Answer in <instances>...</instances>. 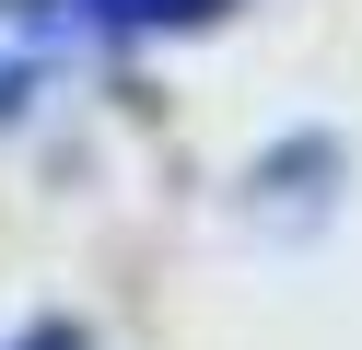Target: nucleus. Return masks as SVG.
<instances>
[{"label": "nucleus", "mask_w": 362, "mask_h": 350, "mask_svg": "<svg viewBox=\"0 0 362 350\" xmlns=\"http://www.w3.org/2000/svg\"><path fill=\"white\" fill-rule=\"evenodd\" d=\"M94 35L105 23L82 12V0H0V117H24L59 70H82Z\"/></svg>", "instance_id": "obj_1"}, {"label": "nucleus", "mask_w": 362, "mask_h": 350, "mask_svg": "<svg viewBox=\"0 0 362 350\" xmlns=\"http://www.w3.org/2000/svg\"><path fill=\"white\" fill-rule=\"evenodd\" d=\"M82 12H94L105 35H187V23H211L222 0H82Z\"/></svg>", "instance_id": "obj_2"}, {"label": "nucleus", "mask_w": 362, "mask_h": 350, "mask_svg": "<svg viewBox=\"0 0 362 350\" xmlns=\"http://www.w3.org/2000/svg\"><path fill=\"white\" fill-rule=\"evenodd\" d=\"M12 350H94V339H82V327H24Z\"/></svg>", "instance_id": "obj_3"}]
</instances>
